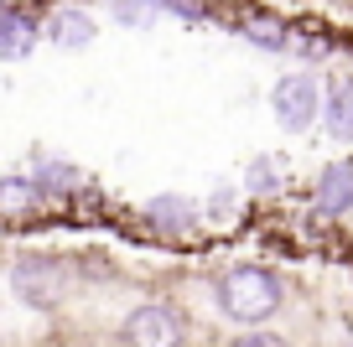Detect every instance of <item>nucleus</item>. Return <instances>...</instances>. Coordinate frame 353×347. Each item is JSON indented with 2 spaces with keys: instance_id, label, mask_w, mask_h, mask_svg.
Wrapping results in <instances>:
<instances>
[{
  "instance_id": "obj_5",
  "label": "nucleus",
  "mask_w": 353,
  "mask_h": 347,
  "mask_svg": "<svg viewBox=\"0 0 353 347\" xmlns=\"http://www.w3.org/2000/svg\"><path fill=\"white\" fill-rule=\"evenodd\" d=\"M42 36L47 32H42V21H37L32 11L6 6V11H0V63H21V57H32Z\"/></svg>"
},
{
  "instance_id": "obj_6",
  "label": "nucleus",
  "mask_w": 353,
  "mask_h": 347,
  "mask_svg": "<svg viewBox=\"0 0 353 347\" xmlns=\"http://www.w3.org/2000/svg\"><path fill=\"white\" fill-rule=\"evenodd\" d=\"M42 32H47V42H52V47L78 52V47H88L94 36H99V21H94L88 11H78V6H63V11H52L42 21Z\"/></svg>"
},
{
  "instance_id": "obj_9",
  "label": "nucleus",
  "mask_w": 353,
  "mask_h": 347,
  "mask_svg": "<svg viewBox=\"0 0 353 347\" xmlns=\"http://www.w3.org/2000/svg\"><path fill=\"white\" fill-rule=\"evenodd\" d=\"M239 32H244V42L260 47V52H286V47H291V26H286V16H270V11L244 16Z\"/></svg>"
},
{
  "instance_id": "obj_7",
  "label": "nucleus",
  "mask_w": 353,
  "mask_h": 347,
  "mask_svg": "<svg viewBox=\"0 0 353 347\" xmlns=\"http://www.w3.org/2000/svg\"><path fill=\"white\" fill-rule=\"evenodd\" d=\"M145 218H151L161 233H172V239H188L192 228H198V202L166 192V197H151V202H145Z\"/></svg>"
},
{
  "instance_id": "obj_1",
  "label": "nucleus",
  "mask_w": 353,
  "mask_h": 347,
  "mask_svg": "<svg viewBox=\"0 0 353 347\" xmlns=\"http://www.w3.org/2000/svg\"><path fill=\"white\" fill-rule=\"evenodd\" d=\"M213 295H219V311L239 326H260L281 311V280L265 264H229L213 285Z\"/></svg>"
},
{
  "instance_id": "obj_12",
  "label": "nucleus",
  "mask_w": 353,
  "mask_h": 347,
  "mask_svg": "<svg viewBox=\"0 0 353 347\" xmlns=\"http://www.w3.org/2000/svg\"><path fill=\"white\" fill-rule=\"evenodd\" d=\"M78 182H83V176H78L68 161H42V166H37V187H42V197H52V192H73Z\"/></svg>"
},
{
  "instance_id": "obj_14",
  "label": "nucleus",
  "mask_w": 353,
  "mask_h": 347,
  "mask_svg": "<svg viewBox=\"0 0 353 347\" xmlns=\"http://www.w3.org/2000/svg\"><path fill=\"white\" fill-rule=\"evenodd\" d=\"M281 176H286V166H281L276 156H260V161L250 166V176H244V187H250V192H276Z\"/></svg>"
},
{
  "instance_id": "obj_4",
  "label": "nucleus",
  "mask_w": 353,
  "mask_h": 347,
  "mask_svg": "<svg viewBox=\"0 0 353 347\" xmlns=\"http://www.w3.org/2000/svg\"><path fill=\"white\" fill-rule=\"evenodd\" d=\"M11 291L21 295V306H32V311H52V306L63 301V291H68V275H63V264H52V260H21L11 270Z\"/></svg>"
},
{
  "instance_id": "obj_13",
  "label": "nucleus",
  "mask_w": 353,
  "mask_h": 347,
  "mask_svg": "<svg viewBox=\"0 0 353 347\" xmlns=\"http://www.w3.org/2000/svg\"><path fill=\"white\" fill-rule=\"evenodd\" d=\"M110 16L120 26H151L161 16V0H110Z\"/></svg>"
},
{
  "instance_id": "obj_11",
  "label": "nucleus",
  "mask_w": 353,
  "mask_h": 347,
  "mask_svg": "<svg viewBox=\"0 0 353 347\" xmlns=\"http://www.w3.org/2000/svg\"><path fill=\"white\" fill-rule=\"evenodd\" d=\"M37 202H42L37 176H6L0 182V213H32Z\"/></svg>"
},
{
  "instance_id": "obj_10",
  "label": "nucleus",
  "mask_w": 353,
  "mask_h": 347,
  "mask_svg": "<svg viewBox=\"0 0 353 347\" xmlns=\"http://www.w3.org/2000/svg\"><path fill=\"white\" fill-rule=\"evenodd\" d=\"M322 120L332 140H353V83H338L322 94Z\"/></svg>"
},
{
  "instance_id": "obj_17",
  "label": "nucleus",
  "mask_w": 353,
  "mask_h": 347,
  "mask_svg": "<svg viewBox=\"0 0 353 347\" xmlns=\"http://www.w3.org/2000/svg\"><path fill=\"white\" fill-rule=\"evenodd\" d=\"M322 47H332V36H322V32H307V42H301V52H307V57H322Z\"/></svg>"
},
{
  "instance_id": "obj_8",
  "label": "nucleus",
  "mask_w": 353,
  "mask_h": 347,
  "mask_svg": "<svg viewBox=\"0 0 353 347\" xmlns=\"http://www.w3.org/2000/svg\"><path fill=\"white\" fill-rule=\"evenodd\" d=\"M348 207H353V161H332L317 176V213L343 218Z\"/></svg>"
},
{
  "instance_id": "obj_15",
  "label": "nucleus",
  "mask_w": 353,
  "mask_h": 347,
  "mask_svg": "<svg viewBox=\"0 0 353 347\" xmlns=\"http://www.w3.org/2000/svg\"><path fill=\"white\" fill-rule=\"evenodd\" d=\"M161 11L176 16V21H208L213 0H161Z\"/></svg>"
},
{
  "instance_id": "obj_2",
  "label": "nucleus",
  "mask_w": 353,
  "mask_h": 347,
  "mask_svg": "<svg viewBox=\"0 0 353 347\" xmlns=\"http://www.w3.org/2000/svg\"><path fill=\"white\" fill-rule=\"evenodd\" d=\"M270 109H276V120L286 135H301L322 120V88L312 73H286L276 88H270Z\"/></svg>"
},
{
  "instance_id": "obj_3",
  "label": "nucleus",
  "mask_w": 353,
  "mask_h": 347,
  "mask_svg": "<svg viewBox=\"0 0 353 347\" xmlns=\"http://www.w3.org/2000/svg\"><path fill=\"white\" fill-rule=\"evenodd\" d=\"M125 347H182L188 337V322L172 301H141L130 316H125Z\"/></svg>"
},
{
  "instance_id": "obj_18",
  "label": "nucleus",
  "mask_w": 353,
  "mask_h": 347,
  "mask_svg": "<svg viewBox=\"0 0 353 347\" xmlns=\"http://www.w3.org/2000/svg\"><path fill=\"white\" fill-rule=\"evenodd\" d=\"M0 11H6V0H0Z\"/></svg>"
},
{
  "instance_id": "obj_16",
  "label": "nucleus",
  "mask_w": 353,
  "mask_h": 347,
  "mask_svg": "<svg viewBox=\"0 0 353 347\" xmlns=\"http://www.w3.org/2000/svg\"><path fill=\"white\" fill-rule=\"evenodd\" d=\"M229 347H286V337H276V332H239Z\"/></svg>"
}]
</instances>
